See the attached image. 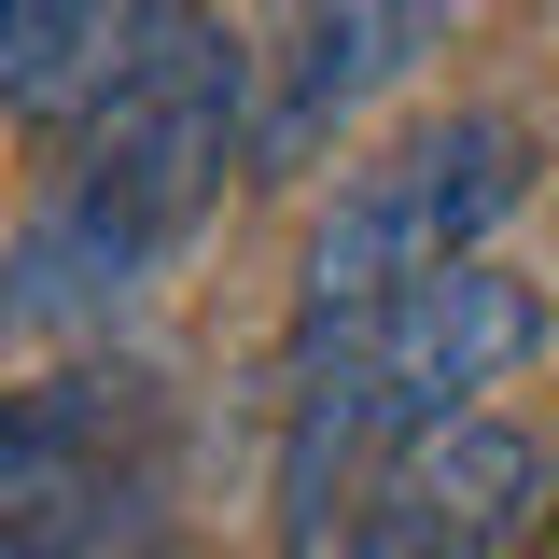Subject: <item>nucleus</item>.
Returning a JSON list of instances; mask_svg holds the SVG:
<instances>
[{"instance_id": "1", "label": "nucleus", "mask_w": 559, "mask_h": 559, "mask_svg": "<svg viewBox=\"0 0 559 559\" xmlns=\"http://www.w3.org/2000/svg\"><path fill=\"white\" fill-rule=\"evenodd\" d=\"M518 197H532V127L518 112H448V127L392 140L322 210L308 280H294V336H364L392 294H419V280L462 266V252H489V224Z\"/></svg>"}, {"instance_id": "2", "label": "nucleus", "mask_w": 559, "mask_h": 559, "mask_svg": "<svg viewBox=\"0 0 559 559\" xmlns=\"http://www.w3.org/2000/svg\"><path fill=\"white\" fill-rule=\"evenodd\" d=\"M224 168H252V43H224L197 0L140 43V70L98 98V127H84V168H70L57 197L140 252V266H168L182 238L210 224L224 197Z\"/></svg>"}, {"instance_id": "3", "label": "nucleus", "mask_w": 559, "mask_h": 559, "mask_svg": "<svg viewBox=\"0 0 559 559\" xmlns=\"http://www.w3.org/2000/svg\"><path fill=\"white\" fill-rule=\"evenodd\" d=\"M462 28V0H280L266 57H252V168H308L322 140L364 112V98H392L433 43Z\"/></svg>"}, {"instance_id": "4", "label": "nucleus", "mask_w": 559, "mask_h": 559, "mask_svg": "<svg viewBox=\"0 0 559 559\" xmlns=\"http://www.w3.org/2000/svg\"><path fill=\"white\" fill-rule=\"evenodd\" d=\"M546 349V294L518 266H489V252H462V266H433L419 294H392L378 322H364V364H378V406H392V433H433V419H476V392H503L518 364Z\"/></svg>"}, {"instance_id": "5", "label": "nucleus", "mask_w": 559, "mask_h": 559, "mask_svg": "<svg viewBox=\"0 0 559 559\" xmlns=\"http://www.w3.org/2000/svg\"><path fill=\"white\" fill-rule=\"evenodd\" d=\"M378 532H392V559H532L546 448L518 419H433L378 489Z\"/></svg>"}, {"instance_id": "6", "label": "nucleus", "mask_w": 559, "mask_h": 559, "mask_svg": "<svg viewBox=\"0 0 559 559\" xmlns=\"http://www.w3.org/2000/svg\"><path fill=\"white\" fill-rule=\"evenodd\" d=\"M168 14H182V0H14V14H0V98H14V127L98 112Z\"/></svg>"}]
</instances>
